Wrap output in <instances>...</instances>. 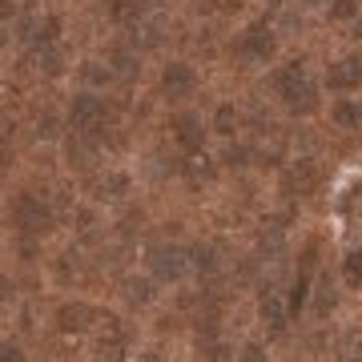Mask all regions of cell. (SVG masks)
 <instances>
[{
	"label": "cell",
	"mask_w": 362,
	"mask_h": 362,
	"mask_svg": "<svg viewBox=\"0 0 362 362\" xmlns=\"http://www.w3.org/2000/svg\"><path fill=\"white\" fill-rule=\"evenodd\" d=\"M274 85H278V93L286 97V105H290L294 113H310L314 109V89H310L302 65H290V69H282V73H274Z\"/></svg>",
	"instance_id": "obj_1"
},
{
	"label": "cell",
	"mask_w": 362,
	"mask_h": 362,
	"mask_svg": "<svg viewBox=\"0 0 362 362\" xmlns=\"http://www.w3.org/2000/svg\"><path fill=\"white\" fill-rule=\"evenodd\" d=\"M13 214H16V226H21L25 233H45L52 226V209L45 206L37 194H21Z\"/></svg>",
	"instance_id": "obj_2"
},
{
	"label": "cell",
	"mask_w": 362,
	"mask_h": 362,
	"mask_svg": "<svg viewBox=\"0 0 362 362\" xmlns=\"http://www.w3.org/2000/svg\"><path fill=\"white\" fill-rule=\"evenodd\" d=\"M149 270L161 278V282H177L185 274V254L177 246H153L149 250Z\"/></svg>",
	"instance_id": "obj_3"
},
{
	"label": "cell",
	"mask_w": 362,
	"mask_h": 362,
	"mask_svg": "<svg viewBox=\"0 0 362 362\" xmlns=\"http://www.w3.org/2000/svg\"><path fill=\"white\" fill-rule=\"evenodd\" d=\"M105 125V101L101 97H77L73 101V129L93 133Z\"/></svg>",
	"instance_id": "obj_4"
},
{
	"label": "cell",
	"mask_w": 362,
	"mask_h": 362,
	"mask_svg": "<svg viewBox=\"0 0 362 362\" xmlns=\"http://www.w3.org/2000/svg\"><path fill=\"white\" fill-rule=\"evenodd\" d=\"M238 52H242V57H250V61H266V57L274 52L270 28H250L246 37L238 40Z\"/></svg>",
	"instance_id": "obj_5"
},
{
	"label": "cell",
	"mask_w": 362,
	"mask_h": 362,
	"mask_svg": "<svg viewBox=\"0 0 362 362\" xmlns=\"http://www.w3.org/2000/svg\"><path fill=\"white\" fill-rule=\"evenodd\" d=\"M330 89L346 93V89H358L362 85V61H338V65H330Z\"/></svg>",
	"instance_id": "obj_6"
},
{
	"label": "cell",
	"mask_w": 362,
	"mask_h": 362,
	"mask_svg": "<svg viewBox=\"0 0 362 362\" xmlns=\"http://www.w3.org/2000/svg\"><path fill=\"white\" fill-rule=\"evenodd\" d=\"M161 85H165L169 97H185V93L197 85V77H194V69H189V65H169V69H165V81H161Z\"/></svg>",
	"instance_id": "obj_7"
},
{
	"label": "cell",
	"mask_w": 362,
	"mask_h": 362,
	"mask_svg": "<svg viewBox=\"0 0 362 362\" xmlns=\"http://www.w3.org/2000/svg\"><path fill=\"white\" fill-rule=\"evenodd\" d=\"M173 133H177V141L185 145V149H202V121L197 117H189V113H181V117H173Z\"/></svg>",
	"instance_id": "obj_8"
},
{
	"label": "cell",
	"mask_w": 362,
	"mask_h": 362,
	"mask_svg": "<svg viewBox=\"0 0 362 362\" xmlns=\"http://www.w3.org/2000/svg\"><path fill=\"white\" fill-rule=\"evenodd\" d=\"M314 181H318V169H314L310 161H298V169L286 173V189L302 197V194H310V189H314Z\"/></svg>",
	"instance_id": "obj_9"
},
{
	"label": "cell",
	"mask_w": 362,
	"mask_h": 362,
	"mask_svg": "<svg viewBox=\"0 0 362 362\" xmlns=\"http://www.w3.org/2000/svg\"><path fill=\"white\" fill-rule=\"evenodd\" d=\"M93 322V310L85 306V302H73V306H61V330H85V326Z\"/></svg>",
	"instance_id": "obj_10"
},
{
	"label": "cell",
	"mask_w": 362,
	"mask_h": 362,
	"mask_svg": "<svg viewBox=\"0 0 362 362\" xmlns=\"http://www.w3.org/2000/svg\"><path fill=\"white\" fill-rule=\"evenodd\" d=\"M262 318H266V326H270L274 334H282V326H286V306L278 302L274 294L262 298Z\"/></svg>",
	"instance_id": "obj_11"
},
{
	"label": "cell",
	"mask_w": 362,
	"mask_h": 362,
	"mask_svg": "<svg viewBox=\"0 0 362 362\" xmlns=\"http://www.w3.org/2000/svg\"><path fill=\"white\" fill-rule=\"evenodd\" d=\"M194 266H197L202 274H214V270H218V258H214V250H209V246H197V250H194Z\"/></svg>",
	"instance_id": "obj_12"
},
{
	"label": "cell",
	"mask_w": 362,
	"mask_h": 362,
	"mask_svg": "<svg viewBox=\"0 0 362 362\" xmlns=\"http://www.w3.org/2000/svg\"><path fill=\"white\" fill-rule=\"evenodd\" d=\"M69 161L73 165H93V149L85 141H69Z\"/></svg>",
	"instance_id": "obj_13"
},
{
	"label": "cell",
	"mask_w": 362,
	"mask_h": 362,
	"mask_svg": "<svg viewBox=\"0 0 362 362\" xmlns=\"http://www.w3.org/2000/svg\"><path fill=\"white\" fill-rule=\"evenodd\" d=\"M185 173H189V177H194V181H206L209 177V173H214V165H209V161H206V157H189V165H185Z\"/></svg>",
	"instance_id": "obj_14"
},
{
	"label": "cell",
	"mask_w": 362,
	"mask_h": 362,
	"mask_svg": "<svg viewBox=\"0 0 362 362\" xmlns=\"http://www.w3.org/2000/svg\"><path fill=\"white\" fill-rule=\"evenodd\" d=\"M334 121L342 125V129H350V125H358V121H362V113L354 109V105H338V109H334Z\"/></svg>",
	"instance_id": "obj_15"
},
{
	"label": "cell",
	"mask_w": 362,
	"mask_h": 362,
	"mask_svg": "<svg viewBox=\"0 0 362 362\" xmlns=\"http://www.w3.org/2000/svg\"><path fill=\"white\" fill-rule=\"evenodd\" d=\"M342 274H346L350 286H362V254H350L346 266H342Z\"/></svg>",
	"instance_id": "obj_16"
},
{
	"label": "cell",
	"mask_w": 362,
	"mask_h": 362,
	"mask_svg": "<svg viewBox=\"0 0 362 362\" xmlns=\"http://www.w3.org/2000/svg\"><path fill=\"white\" fill-rule=\"evenodd\" d=\"M354 13H358V0H334V8H330L334 21H350Z\"/></svg>",
	"instance_id": "obj_17"
},
{
	"label": "cell",
	"mask_w": 362,
	"mask_h": 362,
	"mask_svg": "<svg viewBox=\"0 0 362 362\" xmlns=\"http://www.w3.org/2000/svg\"><path fill=\"white\" fill-rule=\"evenodd\" d=\"M125 294H129V302H149L153 290H149V282H129L125 286Z\"/></svg>",
	"instance_id": "obj_18"
},
{
	"label": "cell",
	"mask_w": 362,
	"mask_h": 362,
	"mask_svg": "<svg viewBox=\"0 0 362 362\" xmlns=\"http://www.w3.org/2000/svg\"><path fill=\"white\" fill-rule=\"evenodd\" d=\"M233 121H238V117H233V109H230V105H221V109H218V129L221 133H233Z\"/></svg>",
	"instance_id": "obj_19"
},
{
	"label": "cell",
	"mask_w": 362,
	"mask_h": 362,
	"mask_svg": "<svg viewBox=\"0 0 362 362\" xmlns=\"http://www.w3.org/2000/svg\"><path fill=\"white\" fill-rule=\"evenodd\" d=\"M302 302H306V282H302V278H298L294 294H290V310H302Z\"/></svg>",
	"instance_id": "obj_20"
},
{
	"label": "cell",
	"mask_w": 362,
	"mask_h": 362,
	"mask_svg": "<svg viewBox=\"0 0 362 362\" xmlns=\"http://www.w3.org/2000/svg\"><path fill=\"white\" fill-rule=\"evenodd\" d=\"M40 65H45V73H57V69H61V57H57V52H40Z\"/></svg>",
	"instance_id": "obj_21"
},
{
	"label": "cell",
	"mask_w": 362,
	"mask_h": 362,
	"mask_svg": "<svg viewBox=\"0 0 362 362\" xmlns=\"http://www.w3.org/2000/svg\"><path fill=\"white\" fill-rule=\"evenodd\" d=\"M85 77H89L93 85H101V81H109V69H97V65H89V69H85Z\"/></svg>",
	"instance_id": "obj_22"
},
{
	"label": "cell",
	"mask_w": 362,
	"mask_h": 362,
	"mask_svg": "<svg viewBox=\"0 0 362 362\" xmlns=\"http://www.w3.org/2000/svg\"><path fill=\"white\" fill-rule=\"evenodd\" d=\"M0 362H21V350H13V346H0Z\"/></svg>",
	"instance_id": "obj_23"
},
{
	"label": "cell",
	"mask_w": 362,
	"mask_h": 362,
	"mask_svg": "<svg viewBox=\"0 0 362 362\" xmlns=\"http://www.w3.org/2000/svg\"><path fill=\"white\" fill-rule=\"evenodd\" d=\"M242 362H262V350L258 346H246V350H242Z\"/></svg>",
	"instance_id": "obj_24"
}]
</instances>
